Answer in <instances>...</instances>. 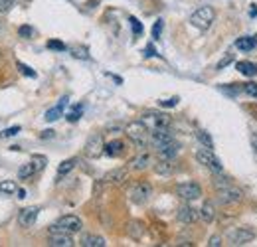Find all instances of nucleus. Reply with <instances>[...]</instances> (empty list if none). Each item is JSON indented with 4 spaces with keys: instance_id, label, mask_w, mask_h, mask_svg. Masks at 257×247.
<instances>
[{
    "instance_id": "obj_1",
    "label": "nucleus",
    "mask_w": 257,
    "mask_h": 247,
    "mask_svg": "<svg viewBox=\"0 0 257 247\" xmlns=\"http://www.w3.org/2000/svg\"><path fill=\"white\" fill-rule=\"evenodd\" d=\"M125 133H127V137L139 147V149H147L149 147V135H151V131H149V127L145 121H135V123H128L127 129H125Z\"/></svg>"
},
{
    "instance_id": "obj_2",
    "label": "nucleus",
    "mask_w": 257,
    "mask_h": 247,
    "mask_svg": "<svg viewBox=\"0 0 257 247\" xmlns=\"http://www.w3.org/2000/svg\"><path fill=\"white\" fill-rule=\"evenodd\" d=\"M81 227H83V221L79 219L77 216H62L52 227H50V233H69V235H73V233H77V231H81Z\"/></svg>"
},
{
    "instance_id": "obj_3",
    "label": "nucleus",
    "mask_w": 257,
    "mask_h": 247,
    "mask_svg": "<svg viewBox=\"0 0 257 247\" xmlns=\"http://www.w3.org/2000/svg\"><path fill=\"white\" fill-rule=\"evenodd\" d=\"M214 18H216V10L212 6H200L190 16V24L198 30H208L212 26Z\"/></svg>"
},
{
    "instance_id": "obj_4",
    "label": "nucleus",
    "mask_w": 257,
    "mask_h": 247,
    "mask_svg": "<svg viewBox=\"0 0 257 247\" xmlns=\"http://www.w3.org/2000/svg\"><path fill=\"white\" fill-rule=\"evenodd\" d=\"M196 160H198L202 166L210 168L212 172H222V170H224V166H222L220 158L212 153V149H206V147L198 149V151H196Z\"/></svg>"
},
{
    "instance_id": "obj_5",
    "label": "nucleus",
    "mask_w": 257,
    "mask_h": 247,
    "mask_svg": "<svg viewBox=\"0 0 257 247\" xmlns=\"http://www.w3.org/2000/svg\"><path fill=\"white\" fill-rule=\"evenodd\" d=\"M151 196H153V186L149 184V182H139V184L133 186V190H131V200L135 202V204H147L149 200H151Z\"/></svg>"
},
{
    "instance_id": "obj_6",
    "label": "nucleus",
    "mask_w": 257,
    "mask_h": 247,
    "mask_svg": "<svg viewBox=\"0 0 257 247\" xmlns=\"http://www.w3.org/2000/svg\"><path fill=\"white\" fill-rule=\"evenodd\" d=\"M241 198H243L241 190L235 188L233 184L218 190V202H220V204H237V202H241Z\"/></svg>"
},
{
    "instance_id": "obj_7",
    "label": "nucleus",
    "mask_w": 257,
    "mask_h": 247,
    "mask_svg": "<svg viewBox=\"0 0 257 247\" xmlns=\"http://www.w3.org/2000/svg\"><path fill=\"white\" fill-rule=\"evenodd\" d=\"M176 196L182 198V200H198L202 196V188L196 184V182H182V184L176 186Z\"/></svg>"
},
{
    "instance_id": "obj_8",
    "label": "nucleus",
    "mask_w": 257,
    "mask_h": 247,
    "mask_svg": "<svg viewBox=\"0 0 257 247\" xmlns=\"http://www.w3.org/2000/svg\"><path fill=\"white\" fill-rule=\"evenodd\" d=\"M229 241L233 243V245H245V243H249L253 237H255V233H253V229H249V227H237V229H233V231H229Z\"/></svg>"
},
{
    "instance_id": "obj_9",
    "label": "nucleus",
    "mask_w": 257,
    "mask_h": 247,
    "mask_svg": "<svg viewBox=\"0 0 257 247\" xmlns=\"http://www.w3.org/2000/svg\"><path fill=\"white\" fill-rule=\"evenodd\" d=\"M174 137H172V133L168 131V127H157V129H153L151 131V135H149V141L153 143V147H162L164 143H168V141H172Z\"/></svg>"
},
{
    "instance_id": "obj_10",
    "label": "nucleus",
    "mask_w": 257,
    "mask_h": 247,
    "mask_svg": "<svg viewBox=\"0 0 257 247\" xmlns=\"http://www.w3.org/2000/svg\"><path fill=\"white\" fill-rule=\"evenodd\" d=\"M38 212H40V208H36V206L22 208V210L18 212V223H20L22 227H32L34 223H36V219H38Z\"/></svg>"
},
{
    "instance_id": "obj_11",
    "label": "nucleus",
    "mask_w": 257,
    "mask_h": 247,
    "mask_svg": "<svg viewBox=\"0 0 257 247\" xmlns=\"http://www.w3.org/2000/svg\"><path fill=\"white\" fill-rule=\"evenodd\" d=\"M103 137L101 135H93L89 141H87V145H85V155L89 156V158H99V156L103 155Z\"/></svg>"
},
{
    "instance_id": "obj_12",
    "label": "nucleus",
    "mask_w": 257,
    "mask_h": 247,
    "mask_svg": "<svg viewBox=\"0 0 257 247\" xmlns=\"http://www.w3.org/2000/svg\"><path fill=\"white\" fill-rule=\"evenodd\" d=\"M125 180H127V168H115V170L107 172V174H105V178H103V182H105V184H111V186L123 184Z\"/></svg>"
},
{
    "instance_id": "obj_13",
    "label": "nucleus",
    "mask_w": 257,
    "mask_h": 247,
    "mask_svg": "<svg viewBox=\"0 0 257 247\" xmlns=\"http://www.w3.org/2000/svg\"><path fill=\"white\" fill-rule=\"evenodd\" d=\"M159 151V155H161V158H166V160H172L174 156L178 155V151H180V145L172 139V141H168V143H164L162 147H159L157 149Z\"/></svg>"
},
{
    "instance_id": "obj_14",
    "label": "nucleus",
    "mask_w": 257,
    "mask_h": 247,
    "mask_svg": "<svg viewBox=\"0 0 257 247\" xmlns=\"http://www.w3.org/2000/svg\"><path fill=\"white\" fill-rule=\"evenodd\" d=\"M48 245L52 247H71L75 245L71 235L69 233H50V239H48Z\"/></svg>"
},
{
    "instance_id": "obj_15",
    "label": "nucleus",
    "mask_w": 257,
    "mask_h": 247,
    "mask_svg": "<svg viewBox=\"0 0 257 247\" xmlns=\"http://www.w3.org/2000/svg\"><path fill=\"white\" fill-rule=\"evenodd\" d=\"M67 101H69V97H67V95H64V97L60 99V103H58L56 107H52V109L46 113V121H48V123H54V121H58V119L62 117V113H64Z\"/></svg>"
},
{
    "instance_id": "obj_16",
    "label": "nucleus",
    "mask_w": 257,
    "mask_h": 247,
    "mask_svg": "<svg viewBox=\"0 0 257 247\" xmlns=\"http://www.w3.org/2000/svg\"><path fill=\"white\" fill-rule=\"evenodd\" d=\"M103 153L107 156H121L125 153V143L115 139V141H109L105 147H103Z\"/></svg>"
},
{
    "instance_id": "obj_17",
    "label": "nucleus",
    "mask_w": 257,
    "mask_h": 247,
    "mask_svg": "<svg viewBox=\"0 0 257 247\" xmlns=\"http://www.w3.org/2000/svg\"><path fill=\"white\" fill-rule=\"evenodd\" d=\"M127 233H128V237H131V239H141V237L145 235V223H143V221H139V219L128 221Z\"/></svg>"
},
{
    "instance_id": "obj_18",
    "label": "nucleus",
    "mask_w": 257,
    "mask_h": 247,
    "mask_svg": "<svg viewBox=\"0 0 257 247\" xmlns=\"http://www.w3.org/2000/svg\"><path fill=\"white\" fill-rule=\"evenodd\" d=\"M151 155L149 153H143V155L135 156L133 160H131V168L133 170H147L149 166H151Z\"/></svg>"
},
{
    "instance_id": "obj_19",
    "label": "nucleus",
    "mask_w": 257,
    "mask_h": 247,
    "mask_svg": "<svg viewBox=\"0 0 257 247\" xmlns=\"http://www.w3.org/2000/svg\"><path fill=\"white\" fill-rule=\"evenodd\" d=\"M257 46V38L253 36H243V38H237L235 40V48L241 50V52H251Z\"/></svg>"
},
{
    "instance_id": "obj_20",
    "label": "nucleus",
    "mask_w": 257,
    "mask_h": 247,
    "mask_svg": "<svg viewBox=\"0 0 257 247\" xmlns=\"http://www.w3.org/2000/svg\"><path fill=\"white\" fill-rule=\"evenodd\" d=\"M235 69L245 75V77H257V65L251 62H237L235 63Z\"/></svg>"
},
{
    "instance_id": "obj_21",
    "label": "nucleus",
    "mask_w": 257,
    "mask_h": 247,
    "mask_svg": "<svg viewBox=\"0 0 257 247\" xmlns=\"http://www.w3.org/2000/svg\"><path fill=\"white\" fill-rule=\"evenodd\" d=\"M176 216H178V219H180L182 223H194L196 217H198V214H196V210L190 208V206H182V208L178 210Z\"/></svg>"
},
{
    "instance_id": "obj_22",
    "label": "nucleus",
    "mask_w": 257,
    "mask_h": 247,
    "mask_svg": "<svg viewBox=\"0 0 257 247\" xmlns=\"http://www.w3.org/2000/svg\"><path fill=\"white\" fill-rule=\"evenodd\" d=\"M200 217H202L206 223H212V221H214V217H216V208H214L212 202H204V204H202V208H200Z\"/></svg>"
},
{
    "instance_id": "obj_23",
    "label": "nucleus",
    "mask_w": 257,
    "mask_h": 247,
    "mask_svg": "<svg viewBox=\"0 0 257 247\" xmlns=\"http://www.w3.org/2000/svg\"><path fill=\"white\" fill-rule=\"evenodd\" d=\"M81 245L83 247H105L107 245V241H105L101 235H93V233H89V235H85V237L81 239Z\"/></svg>"
},
{
    "instance_id": "obj_24",
    "label": "nucleus",
    "mask_w": 257,
    "mask_h": 247,
    "mask_svg": "<svg viewBox=\"0 0 257 247\" xmlns=\"http://www.w3.org/2000/svg\"><path fill=\"white\" fill-rule=\"evenodd\" d=\"M75 164H77V158H67V160H64V162L58 166V178H64L65 174H69V172L75 168Z\"/></svg>"
},
{
    "instance_id": "obj_25",
    "label": "nucleus",
    "mask_w": 257,
    "mask_h": 247,
    "mask_svg": "<svg viewBox=\"0 0 257 247\" xmlns=\"http://www.w3.org/2000/svg\"><path fill=\"white\" fill-rule=\"evenodd\" d=\"M155 170L162 174V176H168V174H172V170H174V166H172V160H166V158H161L157 164H155Z\"/></svg>"
},
{
    "instance_id": "obj_26",
    "label": "nucleus",
    "mask_w": 257,
    "mask_h": 247,
    "mask_svg": "<svg viewBox=\"0 0 257 247\" xmlns=\"http://www.w3.org/2000/svg\"><path fill=\"white\" fill-rule=\"evenodd\" d=\"M151 121H153V129L157 127H168L170 125V117L168 115H162V113H153V115H147Z\"/></svg>"
},
{
    "instance_id": "obj_27",
    "label": "nucleus",
    "mask_w": 257,
    "mask_h": 247,
    "mask_svg": "<svg viewBox=\"0 0 257 247\" xmlns=\"http://www.w3.org/2000/svg\"><path fill=\"white\" fill-rule=\"evenodd\" d=\"M81 115H83V105H73L71 109H69V113H67V121L69 123H77L79 119H81Z\"/></svg>"
},
{
    "instance_id": "obj_28",
    "label": "nucleus",
    "mask_w": 257,
    "mask_h": 247,
    "mask_svg": "<svg viewBox=\"0 0 257 247\" xmlns=\"http://www.w3.org/2000/svg\"><path fill=\"white\" fill-rule=\"evenodd\" d=\"M196 139L200 141L202 147H206V149H214V141H212V137H210L206 131H198V133H196Z\"/></svg>"
},
{
    "instance_id": "obj_29",
    "label": "nucleus",
    "mask_w": 257,
    "mask_h": 247,
    "mask_svg": "<svg viewBox=\"0 0 257 247\" xmlns=\"http://www.w3.org/2000/svg\"><path fill=\"white\" fill-rule=\"evenodd\" d=\"M32 174H36V168H34L32 162H28V164H24L20 170H18V178L20 180H26V178H30Z\"/></svg>"
},
{
    "instance_id": "obj_30",
    "label": "nucleus",
    "mask_w": 257,
    "mask_h": 247,
    "mask_svg": "<svg viewBox=\"0 0 257 247\" xmlns=\"http://www.w3.org/2000/svg\"><path fill=\"white\" fill-rule=\"evenodd\" d=\"M32 164H34V168H36V172H42V170L46 168V164H48V158L44 155H34Z\"/></svg>"
},
{
    "instance_id": "obj_31",
    "label": "nucleus",
    "mask_w": 257,
    "mask_h": 247,
    "mask_svg": "<svg viewBox=\"0 0 257 247\" xmlns=\"http://www.w3.org/2000/svg\"><path fill=\"white\" fill-rule=\"evenodd\" d=\"M214 174H216V176H214V180H212V182H214V186H216L218 190L231 184V180H229L227 176H222V172H214Z\"/></svg>"
},
{
    "instance_id": "obj_32",
    "label": "nucleus",
    "mask_w": 257,
    "mask_h": 247,
    "mask_svg": "<svg viewBox=\"0 0 257 247\" xmlns=\"http://www.w3.org/2000/svg\"><path fill=\"white\" fill-rule=\"evenodd\" d=\"M0 192H2V194H8V196H10V194L18 192V188H16V184H14L12 180H2V182H0Z\"/></svg>"
},
{
    "instance_id": "obj_33",
    "label": "nucleus",
    "mask_w": 257,
    "mask_h": 247,
    "mask_svg": "<svg viewBox=\"0 0 257 247\" xmlns=\"http://www.w3.org/2000/svg\"><path fill=\"white\" fill-rule=\"evenodd\" d=\"M128 22H131V28H133V34H135V36H141V34H143L145 28H143V24H141V20H139V18L131 16V18H128Z\"/></svg>"
},
{
    "instance_id": "obj_34",
    "label": "nucleus",
    "mask_w": 257,
    "mask_h": 247,
    "mask_svg": "<svg viewBox=\"0 0 257 247\" xmlns=\"http://www.w3.org/2000/svg\"><path fill=\"white\" fill-rule=\"evenodd\" d=\"M20 133V127L16 125V127H10V129H4L2 133H0V139H8V137H16Z\"/></svg>"
},
{
    "instance_id": "obj_35",
    "label": "nucleus",
    "mask_w": 257,
    "mask_h": 247,
    "mask_svg": "<svg viewBox=\"0 0 257 247\" xmlns=\"http://www.w3.org/2000/svg\"><path fill=\"white\" fill-rule=\"evenodd\" d=\"M233 60H235V56H233L231 52H227V54H225L224 58H222V60L218 62V69H224V67H227V65H229V63L233 62Z\"/></svg>"
},
{
    "instance_id": "obj_36",
    "label": "nucleus",
    "mask_w": 257,
    "mask_h": 247,
    "mask_svg": "<svg viewBox=\"0 0 257 247\" xmlns=\"http://www.w3.org/2000/svg\"><path fill=\"white\" fill-rule=\"evenodd\" d=\"M48 48H50V50H58V52H64L65 44H64V42H58V40H50V42H48Z\"/></svg>"
},
{
    "instance_id": "obj_37",
    "label": "nucleus",
    "mask_w": 257,
    "mask_h": 247,
    "mask_svg": "<svg viewBox=\"0 0 257 247\" xmlns=\"http://www.w3.org/2000/svg\"><path fill=\"white\" fill-rule=\"evenodd\" d=\"M162 26H164V22H162V20H157V22H155V26H153V38H155V40H159V38H161Z\"/></svg>"
},
{
    "instance_id": "obj_38",
    "label": "nucleus",
    "mask_w": 257,
    "mask_h": 247,
    "mask_svg": "<svg viewBox=\"0 0 257 247\" xmlns=\"http://www.w3.org/2000/svg\"><path fill=\"white\" fill-rule=\"evenodd\" d=\"M71 54H73L75 58H79V60H87V58H89L85 48H73V50H71Z\"/></svg>"
},
{
    "instance_id": "obj_39",
    "label": "nucleus",
    "mask_w": 257,
    "mask_h": 247,
    "mask_svg": "<svg viewBox=\"0 0 257 247\" xmlns=\"http://www.w3.org/2000/svg\"><path fill=\"white\" fill-rule=\"evenodd\" d=\"M16 65H18V69H20L22 73H26L28 77H36V71H34V69H30L28 65H24V63H22V62H18V63H16Z\"/></svg>"
},
{
    "instance_id": "obj_40",
    "label": "nucleus",
    "mask_w": 257,
    "mask_h": 247,
    "mask_svg": "<svg viewBox=\"0 0 257 247\" xmlns=\"http://www.w3.org/2000/svg\"><path fill=\"white\" fill-rule=\"evenodd\" d=\"M243 91L257 99V83H247V85H243Z\"/></svg>"
},
{
    "instance_id": "obj_41",
    "label": "nucleus",
    "mask_w": 257,
    "mask_h": 247,
    "mask_svg": "<svg viewBox=\"0 0 257 247\" xmlns=\"http://www.w3.org/2000/svg\"><path fill=\"white\" fill-rule=\"evenodd\" d=\"M14 6V0H0V12H8Z\"/></svg>"
},
{
    "instance_id": "obj_42",
    "label": "nucleus",
    "mask_w": 257,
    "mask_h": 247,
    "mask_svg": "<svg viewBox=\"0 0 257 247\" xmlns=\"http://www.w3.org/2000/svg\"><path fill=\"white\" fill-rule=\"evenodd\" d=\"M208 245H210V247H220V245H222V237H220V235H212V237H210V241H208Z\"/></svg>"
},
{
    "instance_id": "obj_43",
    "label": "nucleus",
    "mask_w": 257,
    "mask_h": 247,
    "mask_svg": "<svg viewBox=\"0 0 257 247\" xmlns=\"http://www.w3.org/2000/svg\"><path fill=\"white\" fill-rule=\"evenodd\" d=\"M178 103V97H172V99H164V101H161L162 107H174Z\"/></svg>"
},
{
    "instance_id": "obj_44",
    "label": "nucleus",
    "mask_w": 257,
    "mask_h": 247,
    "mask_svg": "<svg viewBox=\"0 0 257 247\" xmlns=\"http://www.w3.org/2000/svg\"><path fill=\"white\" fill-rule=\"evenodd\" d=\"M251 149H253V158L257 162V133H251Z\"/></svg>"
},
{
    "instance_id": "obj_45",
    "label": "nucleus",
    "mask_w": 257,
    "mask_h": 247,
    "mask_svg": "<svg viewBox=\"0 0 257 247\" xmlns=\"http://www.w3.org/2000/svg\"><path fill=\"white\" fill-rule=\"evenodd\" d=\"M145 56H147V58H155V56H157L155 46H151V44H149V46H147V50H145Z\"/></svg>"
},
{
    "instance_id": "obj_46",
    "label": "nucleus",
    "mask_w": 257,
    "mask_h": 247,
    "mask_svg": "<svg viewBox=\"0 0 257 247\" xmlns=\"http://www.w3.org/2000/svg\"><path fill=\"white\" fill-rule=\"evenodd\" d=\"M18 32H20V36H26V38H30V36L34 34V30L30 28V26H22Z\"/></svg>"
},
{
    "instance_id": "obj_47",
    "label": "nucleus",
    "mask_w": 257,
    "mask_h": 247,
    "mask_svg": "<svg viewBox=\"0 0 257 247\" xmlns=\"http://www.w3.org/2000/svg\"><path fill=\"white\" fill-rule=\"evenodd\" d=\"M249 16H251V18H255L257 16V4H251V8H249Z\"/></svg>"
},
{
    "instance_id": "obj_48",
    "label": "nucleus",
    "mask_w": 257,
    "mask_h": 247,
    "mask_svg": "<svg viewBox=\"0 0 257 247\" xmlns=\"http://www.w3.org/2000/svg\"><path fill=\"white\" fill-rule=\"evenodd\" d=\"M52 135H54V131H46V133H44V135H42V137H44V139H50V137H52Z\"/></svg>"
},
{
    "instance_id": "obj_49",
    "label": "nucleus",
    "mask_w": 257,
    "mask_h": 247,
    "mask_svg": "<svg viewBox=\"0 0 257 247\" xmlns=\"http://www.w3.org/2000/svg\"><path fill=\"white\" fill-rule=\"evenodd\" d=\"M18 198H26V190H18Z\"/></svg>"
}]
</instances>
